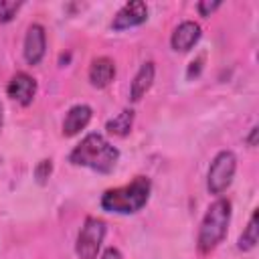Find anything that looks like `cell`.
<instances>
[{
    "mask_svg": "<svg viewBox=\"0 0 259 259\" xmlns=\"http://www.w3.org/2000/svg\"><path fill=\"white\" fill-rule=\"evenodd\" d=\"M132 125H134V111L132 109H121L115 117H111L105 123V130H107V134L123 138V136H127L132 132Z\"/></svg>",
    "mask_w": 259,
    "mask_h": 259,
    "instance_id": "obj_13",
    "label": "cell"
},
{
    "mask_svg": "<svg viewBox=\"0 0 259 259\" xmlns=\"http://www.w3.org/2000/svg\"><path fill=\"white\" fill-rule=\"evenodd\" d=\"M154 75H156L154 63H152V61H146V63L138 69V73H136V77H134V81H132V85H130V99H132V101H140V99L150 91V87H152V83H154Z\"/></svg>",
    "mask_w": 259,
    "mask_h": 259,
    "instance_id": "obj_12",
    "label": "cell"
},
{
    "mask_svg": "<svg viewBox=\"0 0 259 259\" xmlns=\"http://www.w3.org/2000/svg\"><path fill=\"white\" fill-rule=\"evenodd\" d=\"M22 2L18 0H0V22H10L20 10Z\"/></svg>",
    "mask_w": 259,
    "mask_h": 259,
    "instance_id": "obj_15",
    "label": "cell"
},
{
    "mask_svg": "<svg viewBox=\"0 0 259 259\" xmlns=\"http://www.w3.org/2000/svg\"><path fill=\"white\" fill-rule=\"evenodd\" d=\"M200 24L198 22H194V20H184V22H180L176 28H174V32H172V36H170V45H172V49L176 51V53H186V51H190L196 42H198V38H200Z\"/></svg>",
    "mask_w": 259,
    "mask_h": 259,
    "instance_id": "obj_9",
    "label": "cell"
},
{
    "mask_svg": "<svg viewBox=\"0 0 259 259\" xmlns=\"http://www.w3.org/2000/svg\"><path fill=\"white\" fill-rule=\"evenodd\" d=\"M257 217H259V212L253 210V214H251V219H249L245 231H243L241 237H239L237 247H239L241 251H251V249H255V245H257V241H259V225H257Z\"/></svg>",
    "mask_w": 259,
    "mask_h": 259,
    "instance_id": "obj_14",
    "label": "cell"
},
{
    "mask_svg": "<svg viewBox=\"0 0 259 259\" xmlns=\"http://www.w3.org/2000/svg\"><path fill=\"white\" fill-rule=\"evenodd\" d=\"M2 123H4V107L0 103V132H2Z\"/></svg>",
    "mask_w": 259,
    "mask_h": 259,
    "instance_id": "obj_21",
    "label": "cell"
},
{
    "mask_svg": "<svg viewBox=\"0 0 259 259\" xmlns=\"http://www.w3.org/2000/svg\"><path fill=\"white\" fill-rule=\"evenodd\" d=\"M101 259H123V257H121L119 249H115V247H107V249L103 251Z\"/></svg>",
    "mask_w": 259,
    "mask_h": 259,
    "instance_id": "obj_18",
    "label": "cell"
},
{
    "mask_svg": "<svg viewBox=\"0 0 259 259\" xmlns=\"http://www.w3.org/2000/svg\"><path fill=\"white\" fill-rule=\"evenodd\" d=\"M231 223V202L227 198H217L208 208L200 223L196 245L200 253H210L227 235Z\"/></svg>",
    "mask_w": 259,
    "mask_h": 259,
    "instance_id": "obj_3",
    "label": "cell"
},
{
    "mask_svg": "<svg viewBox=\"0 0 259 259\" xmlns=\"http://www.w3.org/2000/svg\"><path fill=\"white\" fill-rule=\"evenodd\" d=\"M257 134H259V127L253 125V127H251V134H249V138H247V144H249V146H257Z\"/></svg>",
    "mask_w": 259,
    "mask_h": 259,
    "instance_id": "obj_20",
    "label": "cell"
},
{
    "mask_svg": "<svg viewBox=\"0 0 259 259\" xmlns=\"http://www.w3.org/2000/svg\"><path fill=\"white\" fill-rule=\"evenodd\" d=\"M45 53H47V34H45V28L40 24H30L26 28L24 47H22L24 61L28 65H38L42 61Z\"/></svg>",
    "mask_w": 259,
    "mask_h": 259,
    "instance_id": "obj_7",
    "label": "cell"
},
{
    "mask_svg": "<svg viewBox=\"0 0 259 259\" xmlns=\"http://www.w3.org/2000/svg\"><path fill=\"white\" fill-rule=\"evenodd\" d=\"M51 174H53V160L51 158H45L34 166V178L38 184H47Z\"/></svg>",
    "mask_w": 259,
    "mask_h": 259,
    "instance_id": "obj_16",
    "label": "cell"
},
{
    "mask_svg": "<svg viewBox=\"0 0 259 259\" xmlns=\"http://www.w3.org/2000/svg\"><path fill=\"white\" fill-rule=\"evenodd\" d=\"M200 65H202V59H196V61L190 63V67H188V79H192V75H198L200 73Z\"/></svg>",
    "mask_w": 259,
    "mask_h": 259,
    "instance_id": "obj_19",
    "label": "cell"
},
{
    "mask_svg": "<svg viewBox=\"0 0 259 259\" xmlns=\"http://www.w3.org/2000/svg\"><path fill=\"white\" fill-rule=\"evenodd\" d=\"M115 77V63L109 57H97L93 59L89 67V83L97 89L107 87Z\"/></svg>",
    "mask_w": 259,
    "mask_h": 259,
    "instance_id": "obj_11",
    "label": "cell"
},
{
    "mask_svg": "<svg viewBox=\"0 0 259 259\" xmlns=\"http://www.w3.org/2000/svg\"><path fill=\"white\" fill-rule=\"evenodd\" d=\"M119 160V150L111 146L101 134H87L69 154V162L85 166L101 174H109Z\"/></svg>",
    "mask_w": 259,
    "mask_h": 259,
    "instance_id": "obj_1",
    "label": "cell"
},
{
    "mask_svg": "<svg viewBox=\"0 0 259 259\" xmlns=\"http://www.w3.org/2000/svg\"><path fill=\"white\" fill-rule=\"evenodd\" d=\"M91 115H93V111H91L89 105H85V103L73 105V107L67 111L65 119H63V136H65V138L77 136L81 130L87 127V123L91 121Z\"/></svg>",
    "mask_w": 259,
    "mask_h": 259,
    "instance_id": "obj_10",
    "label": "cell"
},
{
    "mask_svg": "<svg viewBox=\"0 0 259 259\" xmlns=\"http://www.w3.org/2000/svg\"><path fill=\"white\" fill-rule=\"evenodd\" d=\"M152 192V182L146 176H136L130 184L119 188H109L101 196V208L115 214H134L142 210Z\"/></svg>",
    "mask_w": 259,
    "mask_h": 259,
    "instance_id": "obj_2",
    "label": "cell"
},
{
    "mask_svg": "<svg viewBox=\"0 0 259 259\" xmlns=\"http://www.w3.org/2000/svg\"><path fill=\"white\" fill-rule=\"evenodd\" d=\"M6 93H8L10 99H14L16 103L26 107V105L32 103V99L36 95V81L28 73H16L10 79V83L6 87Z\"/></svg>",
    "mask_w": 259,
    "mask_h": 259,
    "instance_id": "obj_8",
    "label": "cell"
},
{
    "mask_svg": "<svg viewBox=\"0 0 259 259\" xmlns=\"http://www.w3.org/2000/svg\"><path fill=\"white\" fill-rule=\"evenodd\" d=\"M105 239V223L97 217H87L75 243V253L79 259H97L101 243Z\"/></svg>",
    "mask_w": 259,
    "mask_h": 259,
    "instance_id": "obj_5",
    "label": "cell"
},
{
    "mask_svg": "<svg viewBox=\"0 0 259 259\" xmlns=\"http://www.w3.org/2000/svg\"><path fill=\"white\" fill-rule=\"evenodd\" d=\"M217 8H221V0H200L196 4V10L200 16H210Z\"/></svg>",
    "mask_w": 259,
    "mask_h": 259,
    "instance_id": "obj_17",
    "label": "cell"
},
{
    "mask_svg": "<svg viewBox=\"0 0 259 259\" xmlns=\"http://www.w3.org/2000/svg\"><path fill=\"white\" fill-rule=\"evenodd\" d=\"M148 20V6L146 2L142 0H132L127 4H123L113 20H111V28L113 30H127V28H134V26H140Z\"/></svg>",
    "mask_w": 259,
    "mask_h": 259,
    "instance_id": "obj_6",
    "label": "cell"
},
{
    "mask_svg": "<svg viewBox=\"0 0 259 259\" xmlns=\"http://www.w3.org/2000/svg\"><path fill=\"white\" fill-rule=\"evenodd\" d=\"M235 170H237V158L231 150H223L219 152L212 162H210V168H208V174H206V188L210 194H223L231 182H233V176H235Z\"/></svg>",
    "mask_w": 259,
    "mask_h": 259,
    "instance_id": "obj_4",
    "label": "cell"
}]
</instances>
